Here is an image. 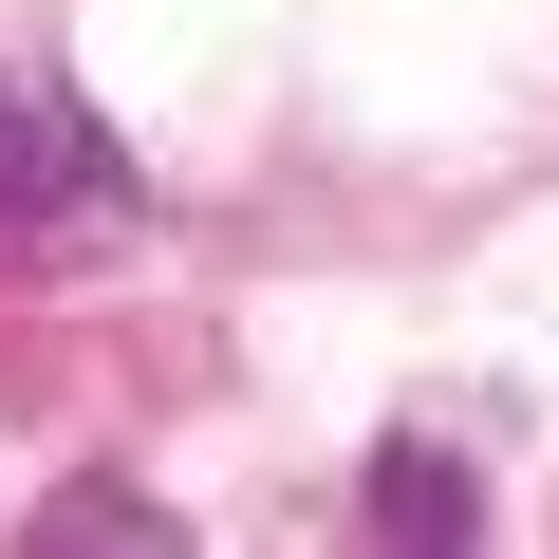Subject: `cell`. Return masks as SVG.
Masks as SVG:
<instances>
[{"instance_id": "cell-1", "label": "cell", "mask_w": 559, "mask_h": 559, "mask_svg": "<svg viewBox=\"0 0 559 559\" xmlns=\"http://www.w3.org/2000/svg\"><path fill=\"white\" fill-rule=\"evenodd\" d=\"M131 187H112V150H94V112L75 94H38V75H0V261H38V242H94Z\"/></svg>"}, {"instance_id": "cell-2", "label": "cell", "mask_w": 559, "mask_h": 559, "mask_svg": "<svg viewBox=\"0 0 559 559\" xmlns=\"http://www.w3.org/2000/svg\"><path fill=\"white\" fill-rule=\"evenodd\" d=\"M373 522H392V540H466V522H485L466 448H429V429H411V448H373Z\"/></svg>"}, {"instance_id": "cell-3", "label": "cell", "mask_w": 559, "mask_h": 559, "mask_svg": "<svg viewBox=\"0 0 559 559\" xmlns=\"http://www.w3.org/2000/svg\"><path fill=\"white\" fill-rule=\"evenodd\" d=\"M38 540H168V503H131V485H57Z\"/></svg>"}]
</instances>
